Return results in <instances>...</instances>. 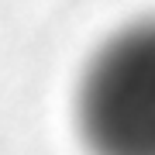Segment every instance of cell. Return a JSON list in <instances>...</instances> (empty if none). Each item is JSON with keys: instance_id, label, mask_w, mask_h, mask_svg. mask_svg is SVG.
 Here are the masks:
<instances>
[{"instance_id": "6da1fadb", "label": "cell", "mask_w": 155, "mask_h": 155, "mask_svg": "<svg viewBox=\"0 0 155 155\" xmlns=\"http://www.w3.org/2000/svg\"><path fill=\"white\" fill-rule=\"evenodd\" d=\"M69 117L86 155H155V11L127 17L90 48Z\"/></svg>"}]
</instances>
